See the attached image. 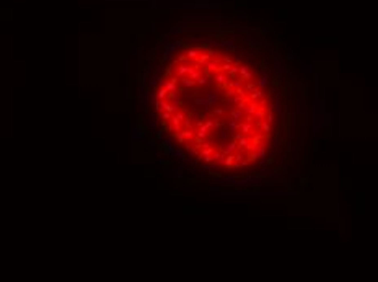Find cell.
<instances>
[{
    "instance_id": "1",
    "label": "cell",
    "mask_w": 378,
    "mask_h": 282,
    "mask_svg": "<svg viewBox=\"0 0 378 282\" xmlns=\"http://www.w3.org/2000/svg\"><path fill=\"white\" fill-rule=\"evenodd\" d=\"M253 75H254V72L248 65H240V75H238L240 78H243L244 82H249V80L253 78Z\"/></svg>"
},
{
    "instance_id": "2",
    "label": "cell",
    "mask_w": 378,
    "mask_h": 282,
    "mask_svg": "<svg viewBox=\"0 0 378 282\" xmlns=\"http://www.w3.org/2000/svg\"><path fill=\"white\" fill-rule=\"evenodd\" d=\"M243 114H244V111H243V109H240V108H235V109L230 113V118L235 119V121H240V119L243 118Z\"/></svg>"
},
{
    "instance_id": "3",
    "label": "cell",
    "mask_w": 378,
    "mask_h": 282,
    "mask_svg": "<svg viewBox=\"0 0 378 282\" xmlns=\"http://www.w3.org/2000/svg\"><path fill=\"white\" fill-rule=\"evenodd\" d=\"M259 86H258V83H254V82H246V85H244V91H248V93H253L254 90H258Z\"/></svg>"
},
{
    "instance_id": "4",
    "label": "cell",
    "mask_w": 378,
    "mask_h": 282,
    "mask_svg": "<svg viewBox=\"0 0 378 282\" xmlns=\"http://www.w3.org/2000/svg\"><path fill=\"white\" fill-rule=\"evenodd\" d=\"M205 96H207L209 106H215V104H217V95H215V93H205Z\"/></svg>"
},
{
    "instance_id": "5",
    "label": "cell",
    "mask_w": 378,
    "mask_h": 282,
    "mask_svg": "<svg viewBox=\"0 0 378 282\" xmlns=\"http://www.w3.org/2000/svg\"><path fill=\"white\" fill-rule=\"evenodd\" d=\"M212 114H214V116H219V118H223L227 114V111H225V108H215L214 111H212Z\"/></svg>"
},
{
    "instance_id": "6",
    "label": "cell",
    "mask_w": 378,
    "mask_h": 282,
    "mask_svg": "<svg viewBox=\"0 0 378 282\" xmlns=\"http://www.w3.org/2000/svg\"><path fill=\"white\" fill-rule=\"evenodd\" d=\"M256 83H258V86H259V88H266V86H267V77H261L259 80H258V82H256Z\"/></svg>"
}]
</instances>
